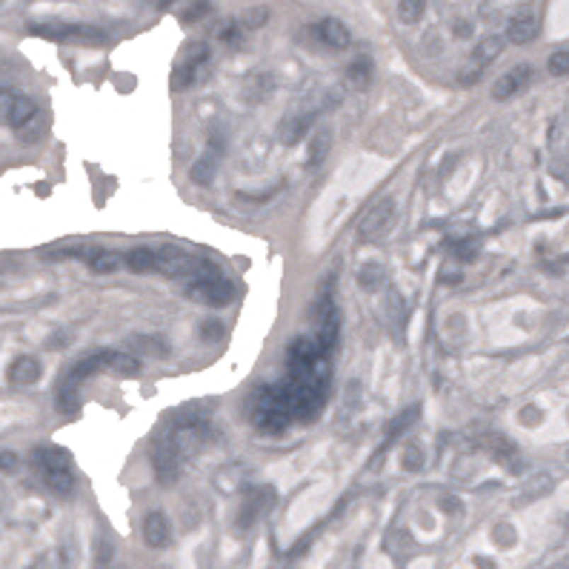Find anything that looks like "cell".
I'll list each match as a JSON object with an SVG mask.
<instances>
[{
    "label": "cell",
    "instance_id": "cell-1",
    "mask_svg": "<svg viewBox=\"0 0 569 569\" xmlns=\"http://www.w3.org/2000/svg\"><path fill=\"white\" fill-rule=\"evenodd\" d=\"M252 423L258 426L260 432H266V435H280V432H287L289 426L295 423L292 409H289V401H287V392H283L280 384L263 386V389L255 395V403H252Z\"/></svg>",
    "mask_w": 569,
    "mask_h": 569
},
{
    "label": "cell",
    "instance_id": "cell-2",
    "mask_svg": "<svg viewBox=\"0 0 569 569\" xmlns=\"http://www.w3.org/2000/svg\"><path fill=\"white\" fill-rule=\"evenodd\" d=\"M32 466L43 478L46 489L54 492L57 498L72 495L75 489V472H72V455L60 447H38L32 452Z\"/></svg>",
    "mask_w": 569,
    "mask_h": 569
},
{
    "label": "cell",
    "instance_id": "cell-3",
    "mask_svg": "<svg viewBox=\"0 0 569 569\" xmlns=\"http://www.w3.org/2000/svg\"><path fill=\"white\" fill-rule=\"evenodd\" d=\"M183 295L192 298L195 304H206V306H226V304H232L235 289H232V283H229V280L215 269V263L200 260L197 272L186 280Z\"/></svg>",
    "mask_w": 569,
    "mask_h": 569
},
{
    "label": "cell",
    "instance_id": "cell-4",
    "mask_svg": "<svg viewBox=\"0 0 569 569\" xmlns=\"http://www.w3.org/2000/svg\"><path fill=\"white\" fill-rule=\"evenodd\" d=\"M32 35L46 38V40H78V43H103L106 35L95 26L86 23H32L29 26Z\"/></svg>",
    "mask_w": 569,
    "mask_h": 569
},
{
    "label": "cell",
    "instance_id": "cell-5",
    "mask_svg": "<svg viewBox=\"0 0 569 569\" xmlns=\"http://www.w3.org/2000/svg\"><path fill=\"white\" fill-rule=\"evenodd\" d=\"M209 57H212V52H209L206 43H192V46L186 49L183 60L175 66V72H172V89H175V92L189 89V86L203 75V69L209 66Z\"/></svg>",
    "mask_w": 569,
    "mask_h": 569
},
{
    "label": "cell",
    "instance_id": "cell-6",
    "mask_svg": "<svg viewBox=\"0 0 569 569\" xmlns=\"http://www.w3.org/2000/svg\"><path fill=\"white\" fill-rule=\"evenodd\" d=\"M200 260L178 246H163V249H155V263H152V272L158 275H166V277H192L197 272Z\"/></svg>",
    "mask_w": 569,
    "mask_h": 569
},
{
    "label": "cell",
    "instance_id": "cell-7",
    "mask_svg": "<svg viewBox=\"0 0 569 569\" xmlns=\"http://www.w3.org/2000/svg\"><path fill=\"white\" fill-rule=\"evenodd\" d=\"M35 115H38V106L32 98L12 92V89H0V120H4L9 129L26 126Z\"/></svg>",
    "mask_w": 569,
    "mask_h": 569
},
{
    "label": "cell",
    "instance_id": "cell-8",
    "mask_svg": "<svg viewBox=\"0 0 569 569\" xmlns=\"http://www.w3.org/2000/svg\"><path fill=\"white\" fill-rule=\"evenodd\" d=\"M338 335H340V315H338V306L332 301V287H329L318 304V338L315 340L323 352H332L338 343Z\"/></svg>",
    "mask_w": 569,
    "mask_h": 569
},
{
    "label": "cell",
    "instance_id": "cell-9",
    "mask_svg": "<svg viewBox=\"0 0 569 569\" xmlns=\"http://www.w3.org/2000/svg\"><path fill=\"white\" fill-rule=\"evenodd\" d=\"M180 464L183 458L178 455V449L169 444V438H158L155 447H152V469H155V478L163 483V486H172L180 475Z\"/></svg>",
    "mask_w": 569,
    "mask_h": 569
},
{
    "label": "cell",
    "instance_id": "cell-10",
    "mask_svg": "<svg viewBox=\"0 0 569 569\" xmlns=\"http://www.w3.org/2000/svg\"><path fill=\"white\" fill-rule=\"evenodd\" d=\"M532 72H535V69H532L529 63H518L515 69H510L507 75H501V78L492 84V98H495V100H507V98L518 95V92L532 81Z\"/></svg>",
    "mask_w": 569,
    "mask_h": 569
},
{
    "label": "cell",
    "instance_id": "cell-11",
    "mask_svg": "<svg viewBox=\"0 0 569 569\" xmlns=\"http://www.w3.org/2000/svg\"><path fill=\"white\" fill-rule=\"evenodd\" d=\"M392 221H395V200L378 203L375 209H369V215L361 221V238H367V241L381 238L392 226Z\"/></svg>",
    "mask_w": 569,
    "mask_h": 569
},
{
    "label": "cell",
    "instance_id": "cell-12",
    "mask_svg": "<svg viewBox=\"0 0 569 569\" xmlns=\"http://www.w3.org/2000/svg\"><path fill=\"white\" fill-rule=\"evenodd\" d=\"M309 32L315 35V40H318V43H323V46H329V49H346V46L352 43L349 29H346V26H343L338 18H326V21L315 23Z\"/></svg>",
    "mask_w": 569,
    "mask_h": 569
},
{
    "label": "cell",
    "instance_id": "cell-13",
    "mask_svg": "<svg viewBox=\"0 0 569 569\" xmlns=\"http://www.w3.org/2000/svg\"><path fill=\"white\" fill-rule=\"evenodd\" d=\"M312 120H315V112H292V115H287L283 123H280V129H277L280 140L287 146L301 144V140L306 137V132H309V126H312Z\"/></svg>",
    "mask_w": 569,
    "mask_h": 569
},
{
    "label": "cell",
    "instance_id": "cell-14",
    "mask_svg": "<svg viewBox=\"0 0 569 569\" xmlns=\"http://www.w3.org/2000/svg\"><path fill=\"white\" fill-rule=\"evenodd\" d=\"M144 541L152 549L169 546V541H172V524H169V518L163 512H149L144 518Z\"/></svg>",
    "mask_w": 569,
    "mask_h": 569
},
{
    "label": "cell",
    "instance_id": "cell-15",
    "mask_svg": "<svg viewBox=\"0 0 569 569\" xmlns=\"http://www.w3.org/2000/svg\"><path fill=\"white\" fill-rule=\"evenodd\" d=\"M9 381L15 386H32L40 381V364L38 358H32V355H21V358L12 361L9 367Z\"/></svg>",
    "mask_w": 569,
    "mask_h": 569
},
{
    "label": "cell",
    "instance_id": "cell-16",
    "mask_svg": "<svg viewBox=\"0 0 569 569\" xmlns=\"http://www.w3.org/2000/svg\"><path fill=\"white\" fill-rule=\"evenodd\" d=\"M535 35H538V21H535L532 12L515 15V18L510 21V26H507V40L515 43V46H524V43L535 40Z\"/></svg>",
    "mask_w": 569,
    "mask_h": 569
},
{
    "label": "cell",
    "instance_id": "cell-17",
    "mask_svg": "<svg viewBox=\"0 0 569 569\" xmlns=\"http://www.w3.org/2000/svg\"><path fill=\"white\" fill-rule=\"evenodd\" d=\"M504 52V38H483L475 49H472V57H469V66H475V69H481V72H483V69L498 57V54H501Z\"/></svg>",
    "mask_w": 569,
    "mask_h": 569
},
{
    "label": "cell",
    "instance_id": "cell-18",
    "mask_svg": "<svg viewBox=\"0 0 569 569\" xmlns=\"http://www.w3.org/2000/svg\"><path fill=\"white\" fill-rule=\"evenodd\" d=\"M372 81V60L369 57H358L349 69H346V84L352 89H364Z\"/></svg>",
    "mask_w": 569,
    "mask_h": 569
},
{
    "label": "cell",
    "instance_id": "cell-19",
    "mask_svg": "<svg viewBox=\"0 0 569 569\" xmlns=\"http://www.w3.org/2000/svg\"><path fill=\"white\" fill-rule=\"evenodd\" d=\"M215 172H218V161H215V155H200L195 163H192V180L195 183H200V186H209L212 180H215Z\"/></svg>",
    "mask_w": 569,
    "mask_h": 569
},
{
    "label": "cell",
    "instance_id": "cell-20",
    "mask_svg": "<svg viewBox=\"0 0 569 569\" xmlns=\"http://www.w3.org/2000/svg\"><path fill=\"white\" fill-rule=\"evenodd\" d=\"M260 512H263V501H260V498H258V495L246 498V501L241 504V510H238V529L246 532V529L260 518Z\"/></svg>",
    "mask_w": 569,
    "mask_h": 569
},
{
    "label": "cell",
    "instance_id": "cell-21",
    "mask_svg": "<svg viewBox=\"0 0 569 569\" xmlns=\"http://www.w3.org/2000/svg\"><path fill=\"white\" fill-rule=\"evenodd\" d=\"M106 369H117V372H126V375H134L140 369L137 358L129 352H115V349H106Z\"/></svg>",
    "mask_w": 569,
    "mask_h": 569
},
{
    "label": "cell",
    "instance_id": "cell-22",
    "mask_svg": "<svg viewBox=\"0 0 569 569\" xmlns=\"http://www.w3.org/2000/svg\"><path fill=\"white\" fill-rule=\"evenodd\" d=\"M358 283H361V289H367V292H378L384 283H386V272H384V266H378V263H369V266H364L361 272H358Z\"/></svg>",
    "mask_w": 569,
    "mask_h": 569
},
{
    "label": "cell",
    "instance_id": "cell-23",
    "mask_svg": "<svg viewBox=\"0 0 569 569\" xmlns=\"http://www.w3.org/2000/svg\"><path fill=\"white\" fill-rule=\"evenodd\" d=\"M152 263H155V249L137 246V249L126 252V266L132 272H152Z\"/></svg>",
    "mask_w": 569,
    "mask_h": 569
},
{
    "label": "cell",
    "instance_id": "cell-24",
    "mask_svg": "<svg viewBox=\"0 0 569 569\" xmlns=\"http://www.w3.org/2000/svg\"><path fill=\"white\" fill-rule=\"evenodd\" d=\"M329 146H332V132H318V134H315V137L309 140V155H306L309 166H318V163H323V158H326Z\"/></svg>",
    "mask_w": 569,
    "mask_h": 569
},
{
    "label": "cell",
    "instance_id": "cell-25",
    "mask_svg": "<svg viewBox=\"0 0 569 569\" xmlns=\"http://www.w3.org/2000/svg\"><path fill=\"white\" fill-rule=\"evenodd\" d=\"M426 12V0H401L398 4V18L403 23H418Z\"/></svg>",
    "mask_w": 569,
    "mask_h": 569
},
{
    "label": "cell",
    "instance_id": "cell-26",
    "mask_svg": "<svg viewBox=\"0 0 569 569\" xmlns=\"http://www.w3.org/2000/svg\"><path fill=\"white\" fill-rule=\"evenodd\" d=\"M89 263H92L95 272H115L120 266V255L117 252H98L95 249V255L89 258Z\"/></svg>",
    "mask_w": 569,
    "mask_h": 569
},
{
    "label": "cell",
    "instance_id": "cell-27",
    "mask_svg": "<svg viewBox=\"0 0 569 569\" xmlns=\"http://www.w3.org/2000/svg\"><path fill=\"white\" fill-rule=\"evenodd\" d=\"M132 343H134V349L140 352V355H166V340H161V338H132Z\"/></svg>",
    "mask_w": 569,
    "mask_h": 569
},
{
    "label": "cell",
    "instance_id": "cell-28",
    "mask_svg": "<svg viewBox=\"0 0 569 569\" xmlns=\"http://www.w3.org/2000/svg\"><path fill=\"white\" fill-rule=\"evenodd\" d=\"M209 12H212V4H209V0H192V4L183 9L180 21H183V23H197V21L206 18Z\"/></svg>",
    "mask_w": 569,
    "mask_h": 569
},
{
    "label": "cell",
    "instance_id": "cell-29",
    "mask_svg": "<svg viewBox=\"0 0 569 569\" xmlns=\"http://www.w3.org/2000/svg\"><path fill=\"white\" fill-rule=\"evenodd\" d=\"M266 21H269V9L255 6V9H246V12H243L241 26H243V29H260V26H266Z\"/></svg>",
    "mask_w": 569,
    "mask_h": 569
},
{
    "label": "cell",
    "instance_id": "cell-30",
    "mask_svg": "<svg viewBox=\"0 0 569 569\" xmlns=\"http://www.w3.org/2000/svg\"><path fill=\"white\" fill-rule=\"evenodd\" d=\"M546 69H549V75H569V49H561V52H555L552 57H549V63H546Z\"/></svg>",
    "mask_w": 569,
    "mask_h": 569
},
{
    "label": "cell",
    "instance_id": "cell-31",
    "mask_svg": "<svg viewBox=\"0 0 569 569\" xmlns=\"http://www.w3.org/2000/svg\"><path fill=\"white\" fill-rule=\"evenodd\" d=\"M412 420H418V409H406V412H401V415H398V418H395V420L389 423L386 435H389V438H398V435H401V432L406 430V426H409Z\"/></svg>",
    "mask_w": 569,
    "mask_h": 569
},
{
    "label": "cell",
    "instance_id": "cell-32",
    "mask_svg": "<svg viewBox=\"0 0 569 569\" xmlns=\"http://www.w3.org/2000/svg\"><path fill=\"white\" fill-rule=\"evenodd\" d=\"M221 40H224V43H238V40H241V23H235V21L224 23V29H221Z\"/></svg>",
    "mask_w": 569,
    "mask_h": 569
},
{
    "label": "cell",
    "instance_id": "cell-33",
    "mask_svg": "<svg viewBox=\"0 0 569 569\" xmlns=\"http://www.w3.org/2000/svg\"><path fill=\"white\" fill-rule=\"evenodd\" d=\"M109 561H112V544H109V541H100V549H98V563H95V569H106V566H109Z\"/></svg>",
    "mask_w": 569,
    "mask_h": 569
},
{
    "label": "cell",
    "instance_id": "cell-34",
    "mask_svg": "<svg viewBox=\"0 0 569 569\" xmlns=\"http://www.w3.org/2000/svg\"><path fill=\"white\" fill-rule=\"evenodd\" d=\"M18 469V455L9 449H0V472H12Z\"/></svg>",
    "mask_w": 569,
    "mask_h": 569
},
{
    "label": "cell",
    "instance_id": "cell-35",
    "mask_svg": "<svg viewBox=\"0 0 569 569\" xmlns=\"http://www.w3.org/2000/svg\"><path fill=\"white\" fill-rule=\"evenodd\" d=\"M203 338H221V321H206L203 323Z\"/></svg>",
    "mask_w": 569,
    "mask_h": 569
},
{
    "label": "cell",
    "instance_id": "cell-36",
    "mask_svg": "<svg viewBox=\"0 0 569 569\" xmlns=\"http://www.w3.org/2000/svg\"><path fill=\"white\" fill-rule=\"evenodd\" d=\"M158 6H161V9H166V6H172V0H158Z\"/></svg>",
    "mask_w": 569,
    "mask_h": 569
}]
</instances>
